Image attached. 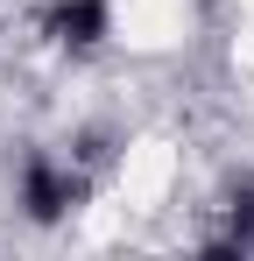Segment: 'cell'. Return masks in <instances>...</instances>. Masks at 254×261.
I'll list each match as a JSON object with an SVG mask.
<instances>
[{"instance_id":"cell-1","label":"cell","mask_w":254,"mask_h":261,"mask_svg":"<svg viewBox=\"0 0 254 261\" xmlns=\"http://www.w3.org/2000/svg\"><path fill=\"white\" fill-rule=\"evenodd\" d=\"M85 198H92V176H85L78 163H64V155H49V148H29V155H21V176H14V205H21V219L64 226Z\"/></svg>"},{"instance_id":"cell-2","label":"cell","mask_w":254,"mask_h":261,"mask_svg":"<svg viewBox=\"0 0 254 261\" xmlns=\"http://www.w3.org/2000/svg\"><path fill=\"white\" fill-rule=\"evenodd\" d=\"M42 36L71 57H92V49L113 36V0H49L42 7Z\"/></svg>"}]
</instances>
